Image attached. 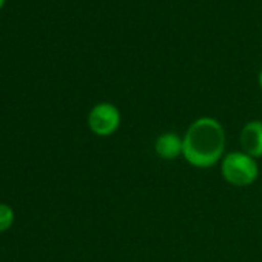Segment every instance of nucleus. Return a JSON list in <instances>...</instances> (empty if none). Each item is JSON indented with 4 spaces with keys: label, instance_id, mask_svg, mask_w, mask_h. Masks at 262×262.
Wrapping results in <instances>:
<instances>
[{
    "label": "nucleus",
    "instance_id": "obj_1",
    "mask_svg": "<svg viewBox=\"0 0 262 262\" xmlns=\"http://www.w3.org/2000/svg\"><path fill=\"white\" fill-rule=\"evenodd\" d=\"M184 138V159L196 168H210L224 159L227 145L225 129L213 117H199L187 128Z\"/></svg>",
    "mask_w": 262,
    "mask_h": 262
},
{
    "label": "nucleus",
    "instance_id": "obj_2",
    "mask_svg": "<svg viewBox=\"0 0 262 262\" xmlns=\"http://www.w3.org/2000/svg\"><path fill=\"white\" fill-rule=\"evenodd\" d=\"M222 178L233 187H250L259 176V165L254 158L244 151H231L221 161Z\"/></svg>",
    "mask_w": 262,
    "mask_h": 262
},
{
    "label": "nucleus",
    "instance_id": "obj_3",
    "mask_svg": "<svg viewBox=\"0 0 262 262\" xmlns=\"http://www.w3.org/2000/svg\"><path fill=\"white\" fill-rule=\"evenodd\" d=\"M120 120V111L116 105L100 102L94 105L88 114V128L99 138H108L119 129Z\"/></svg>",
    "mask_w": 262,
    "mask_h": 262
},
{
    "label": "nucleus",
    "instance_id": "obj_4",
    "mask_svg": "<svg viewBox=\"0 0 262 262\" xmlns=\"http://www.w3.org/2000/svg\"><path fill=\"white\" fill-rule=\"evenodd\" d=\"M241 148L248 156L262 158V120H250L241 129Z\"/></svg>",
    "mask_w": 262,
    "mask_h": 262
},
{
    "label": "nucleus",
    "instance_id": "obj_5",
    "mask_svg": "<svg viewBox=\"0 0 262 262\" xmlns=\"http://www.w3.org/2000/svg\"><path fill=\"white\" fill-rule=\"evenodd\" d=\"M155 151L162 159H167V161L176 159V158L182 156L184 138H181L178 133H173V131L162 133L161 136H158V139L155 142Z\"/></svg>",
    "mask_w": 262,
    "mask_h": 262
},
{
    "label": "nucleus",
    "instance_id": "obj_6",
    "mask_svg": "<svg viewBox=\"0 0 262 262\" xmlns=\"http://www.w3.org/2000/svg\"><path fill=\"white\" fill-rule=\"evenodd\" d=\"M14 224V211L10 205L0 204V233L7 231Z\"/></svg>",
    "mask_w": 262,
    "mask_h": 262
},
{
    "label": "nucleus",
    "instance_id": "obj_7",
    "mask_svg": "<svg viewBox=\"0 0 262 262\" xmlns=\"http://www.w3.org/2000/svg\"><path fill=\"white\" fill-rule=\"evenodd\" d=\"M259 86H260V90H262V70H260V73H259Z\"/></svg>",
    "mask_w": 262,
    "mask_h": 262
},
{
    "label": "nucleus",
    "instance_id": "obj_8",
    "mask_svg": "<svg viewBox=\"0 0 262 262\" xmlns=\"http://www.w3.org/2000/svg\"><path fill=\"white\" fill-rule=\"evenodd\" d=\"M4 4H5V0H0V8L4 7Z\"/></svg>",
    "mask_w": 262,
    "mask_h": 262
}]
</instances>
